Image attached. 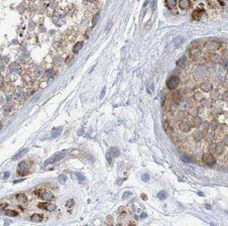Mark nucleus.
<instances>
[{
	"label": "nucleus",
	"instance_id": "obj_1",
	"mask_svg": "<svg viewBox=\"0 0 228 226\" xmlns=\"http://www.w3.org/2000/svg\"><path fill=\"white\" fill-rule=\"evenodd\" d=\"M179 84H180V79H179V77H177V76L171 77V78L168 80V82H167V86H168L169 89H171V90L176 89V88L178 87Z\"/></svg>",
	"mask_w": 228,
	"mask_h": 226
},
{
	"label": "nucleus",
	"instance_id": "obj_2",
	"mask_svg": "<svg viewBox=\"0 0 228 226\" xmlns=\"http://www.w3.org/2000/svg\"><path fill=\"white\" fill-rule=\"evenodd\" d=\"M119 154H120V152H119V149H118L117 147H115V146L110 147L109 150L107 152V160H108L109 162H111V159H112L113 158L119 157Z\"/></svg>",
	"mask_w": 228,
	"mask_h": 226
},
{
	"label": "nucleus",
	"instance_id": "obj_3",
	"mask_svg": "<svg viewBox=\"0 0 228 226\" xmlns=\"http://www.w3.org/2000/svg\"><path fill=\"white\" fill-rule=\"evenodd\" d=\"M27 170H28V162L26 160L20 161L18 165V173L21 176H25L27 174Z\"/></svg>",
	"mask_w": 228,
	"mask_h": 226
},
{
	"label": "nucleus",
	"instance_id": "obj_4",
	"mask_svg": "<svg viewBox=\"0 0 228 226\" xmlns=\"http://www.w3.org/2000/svg\"><path fill=\"white\" fill-rule=\"evenodd\" d=\"M65 156H66V153H65V152H64V153H59V154H57L56 156H54L53 158H50L46 159V162L44 164V166H46V165H48V164H52V162L59 161L60 159H62V158H64Z\"/></svg>",
	"mask_w": 228,
	"mask_h": 226
},
{
	"label": "nucleus",
	"instance_id": "obj_5",
	"mask_svg": "<svg viewBox=\"0 0 228 226\" xmlns=\"http://www.w3.org/2000/svg\"><path fill=\"white\" fill-rule=\"evenodd\" d=\"M202 159H203V161L208 166H213L215 162H216L215 158H213V156L210 154H204L203 157H202Z\"/></svg>",
	"mask_w": 228,
	"mask_h": 226
},
{
	"label": "nucleus",
	"instance_id": "obj_6",
	"mask_svg": "<svg viewBox=\"0 0 228 226\" xmlns=\"http://www.w3.org/2000/svg\"><path fill=\"white\" fill-rule=\"evenodd\" d=\"M192 16H193V19L199 20V19H201L203 16H206V12H205L203 9H196V10H194Z\"/></svg>",
	"mask_w": 228,
	"mask_h": 226
},
{
	"label": "nucleus",
	"instance_id": "obj_7",
	"mask_svg": "<svg viewBox=\"0 0 228 226\" xmlns=\"http://www.w3.org/2000/svg\"><path fill=\"white\" fill-rule=\"evenodd\" d=\"M39 206L41 208L46 210V211H54V210H56V205L52 204V203H48V202H46V203H41Z\"/></svg>",
	"mask_w": 228,
	"mask_h": 226
},
{
	"label": "nucleus",
	"instance_id": "obj_8",
	"mask_svg": "<svg viewBox=\"0 0 228 226\" xmlns=\"http://www.w3.org/2000/svg\"><path fill=\"white\" fill-rule=\"evenodd\" d=\"M179 128L181 129V131H183V132H187V131H189V130H190L191 126H190L189 122H187V121H182V122L179 124Z\"/></svg>",
	"mask_w": 228,
	"mask_h": 226
},
{
	"label": "nucleus",
	"instance_id": "obj_9",
	"mask_svg": "<svg viewBox=\"0 0 228 226\" xmlns=\"http://www.w3.org/2000/svg\"><path fill=\"white\" fill-rule=\"evenodd\" d=\"M40 197L45 201H49L53 199V194L50 192H42L40 194Z\"/></svg>",
	"mask_w": 228,
	"mask_h": 226
},
{
	"label": "nucleus",
	"instance_id": "obj_10",
	"mask_svg": "<svg viewBox=\"0 0 228 226\" xmlns=\"http://www.w3.org/2000/svg\"><path fill=\"white\" fill-rule=\"evenodd\" d=\"M184 42H185V39L183 36H181V35H179V36H177L176 39L173 41V43H174V45L178 47V46H180L181 45H183L184 44Z\"/></svg>",
	"mask_w": 228,
	"mask_h": 226
},
{
	"label": "nucleus",
	"instance_id": "obj_11",
	"mask_svg": "<svg viewBox=\"0 0 228 226\" xmlns=\"http://www.w3.org/2000/svg\"><path fill=\"white\" fill-rule=\"evenodd\" d=\"M201 89L203 91H205V92H209L212 89V84L209 83V82H204L203 84L201 85Z\"/></svg>",
	"mask_w": 228,
	"mask_h": 226
},
{
	"label": "nucleus",
	"instance_id": "obj_12",
	"mask_svg": "<svg viewBox=\"0 0 228 226\" xmlns=\"http://www.w3.org/2000/svg\"><path fill=\"white\" fill-rule=\"evenodd\" d=\"M179 6L182 9H187L190 6V0H180L179 2Z\"/></svg>",
	"mask_w": 228,
	"mask_h": 226
},
{
	"label": "nucleus",
	"instance_id": "obj_13",
	"mask_svg": "<svg viewBox=\"0 0 228 226\" xmlns=\"http://www.w3.org/2000/svg\"><path fill=\"white\" fill-rule=\"evenodd\" d=\"M193 137H194L195 140L199 141V140H201L202 138H203V133H202L200 130H196L194 132V134H193Z\"/></svg>",
	"mask_w": 228,
	"mask_h": 226
},
{
	"label": "nucleus",
	"instance_id": "obj_14",
	"mask_svg": "<svg viewBox=\"0 0 228 226\" xmlns=\"http://www.w3.org/2000/svg\"><path fill=\"white\" fill-rule=\"evenodd\" d=\"M43 218H44V216H43V215H40V214H33V215L31 216V218H30V220H31L32 222H41V221H43Z\"/></svg>",
	"mask_w": 228,
	"mask_h": 226
},
{
	"label": "nucleus",
	"instance_id": "obj_15",
	"mask_svg": "<svg viewBox=\"0 0 228 226\" xmlns=\"http://www.w3.org/2000/svg\"><path fill=\"white\" fill-rule=\"evenodd\" d=\"M16 199H17V201H19V202H21V203H26L27 202V197L25 196L24 194H17Z\"/></svg>",
	"mask_w": 228,
	"mask_h": 226
},
{
	"label": "nucleus",
	"instance_id": "obj_16",
	"mask_svg": "<svg viewBox=\"0 0 228 226\" xmlns=\"http://www.w3.org/2000/svg\"><path fill=\"white\" fill-rule=\"evenodd\" d=\"M219 47V44L215 43V42H209L207 44V48L209 49H217Z\"/></svg>",
	"mask_w": 228,
	"mask_h": 226
},
{
	"label": "nucleus",
	"instance_id": "obj_17",
	"mask_svg": "<svg viewBox=\"0 0 228 226\" xmlns=\"http://www.w3.org/2000/svg\"><path fill=\"white\" fill-rule=\"evenodd\" d=\"M62 130H63V127H62V126H61V127L55 128V129L53 130V132H52V137H53V138H56V137H58V136L60 135V133L62 132Z\"/></svg>",
	"mask_w": 228,
	"mask_h": 226
},
{
	"label": "nucleus",
	"instance_id": "obj_18",
	"mask_svg": "<svg viewBox=\"0 0 228 226\" xmlns=\"http://www.w3.org/2000/svg\"><path fill=\"white\" fill-rule=\"evenodd\" d=\"M73 176H74V177H76V179H77V180H78L80 183L84 182V180H85V177H84V176H83L81 173H79V172L73 173Z\"/></svg>",
	"mask_w": 228,
	"mask_h": 226
},
{
	"label": "nucleus",
	"instance_id": "obj_19",
	"mask_svg": "<svg viewBox=\"0 0 228 226\" xmlns=\"http://www.w3.org/2000/svg\"><path fill=\"white\" fill-rule=\"evenodd\" d=\"M190 53H191V56H192V57L196 58V57H198V56L200 55V49H199L198 47H192L191 51H190Z\"/></svg>",
	"mask_w": 228,
	"mask_h": 226
},
{
	"label": "nucleus",
	"instance_id": "obj_20",
	"mask_svg": "<svg viewBox=\"0 0 228 226\" xmlns=\"http://www.w3.org/2000/svg\"><path fill=\"white\" fill-rule=\"evenodd\" d=\"M82 46H83V42H79V43H77L75 45H74V48H73V51H74V53H76L77 54L80 49L82 48Z\"/></svg>",
	"mask_w": 228,
	"mask_h": 226
},
{
	"label": "nucleus",
	"instance_id": "obj_21",
	"mask_svg": "<svg viewBox=\"0 0 228 226\" xmlns=\"http://www.w3.org/2000/svg\"><path fill=\"white\" fill-rule=\"evenodd\" d=\"M224 152V145L223 144H217L216 145V148H215V153H216L217 155H220Z\"/></svg>",
	"mask_w": 228,
	"mask_h": 226
},
{
	"label": "nucleus",
	"instance_id": "obj_22",
	"mask_svg": "<svg viewBox=\"0 0 228 226\" xmlns=\"http://www.w3.org/2000/svg\"><path fill=\"white\" fill-rule=\"evenodd\" d=\"M25 153H27V149H26V148H25V149H22L21 152H19V153H18L16 156H14L13 158H12V159H13V160H16V159H18L19 158H21L22 156H24V155H25Z\"/></svg>",
	"mask_w": 228,
	"mask_h": 226
},
{
	"label": "nucleus",
	"instance_id": "obj_23",
	"mask_svg": "<svg viewBox=\"0 0 228 226\" xmlns=\"http://www.w3.org/2000/svg\"><path fill=\"white\" fill-rule=\"evenodd\" d=\"M166 4L169 8H174L177 5V1L176 0H166Z\"/></svg>",
	"mask_w": 228,
	"mask_h": 226
},
{
	"label": "nucleus",
	"instance_id": "obj_24",
	"mask_svg": "<svg viewBox=\"0 0 228 226\" xmlns=\"http://www.w3.org/2000/svg\"><path fill=\"white\" fill-rule=\"evenodd\" d=\"M186 61H187V58L186 57H182L181 59H179L177 61V65L178 66H184L186 64Z\"/></svg>",
	"mask_w": 228,
	"mask_h": 226
},
{
	"label": "nucleus",
	"instance_id": "obj_25",
	"mask_svg": "<svg viewBox=\"0 0 228 226\" xmlns=\"http://www.w3.org/2000/svg\"><path fill=\"white\" fill-rule=\"evenodd\" d=\"M218 127V122L216 120H212L211 123H210V129L211 130H215Z\"/></svg>",
	"mask_w": 228,
	"mask_h": 226
},
{
	"label": "nucleus",
	"instance_id": "obj_26",
	"mask_svg": "<svg viewBox=\"0 0 228 226\" xmlns=\"http://www.w3.org/2000/svg\"><path fill=\"white\" fill-rule=\"evenodd\" d=\"M167 196H168V194H167L166 191H160V192L158 194V197H159L160 200H164V199L167 198Z\"/></svg>",
	"mask_w": 228,
	"mask_h": 226
},
{
	"label": "nucleus",
	"instance_id": "obj_27",
	"mask_svg": "<svg viewBox=\"0 0 228 226\" xmlns=\"http://www.w3.org/2000/svg\"><path fill=\"white\" fill-rule=\"evenodd\" d=\"M193 123H194V126H195V127H199L200 125L202 124V121H201V119H200L199 117H196V118H194Z\"/></svg>",
	"mask_w": 228,
	"mask_h": 226
},
{
	"label": "nucleus",
	"instance_id": "obj_28",
	"mask_svg": "<svg viewBox=\"0 0 228 226\" xmlns=\"http://www.w3.org/2000/svg\"><path fill=\"white\" fill-rule=\"evenodd\" d=\"M67 179H68V178H67V176H66V175H60V176H59V178H58L59 182H60V183H63V184L66 183Z\"/></svg>",
	"mask_w": 228,
	"mask_h": 226
},
{
	"label": "nucleus",
	"instance_id": "obj_29",
	"mask_svg": "<svg viewBox=\"0 0 228 226\" xmlns=\"http://www.w3.org/2000/svg\"><path fill=\"white\" fill-rule=\"evenodd\" d=\"M22 95H23L22 90L18 88V89L15 91V95H14V96H15V98H16V99H19V98H21V97H22Z\"/></svg>",
	"mask_w": 228,
	"mask_h": 226
},
{
	"label": "nucleus",
	"instance_id": "obj_30",
	"mask_svg": "<svg viewBox=\"0 0 228 226\" xmlns=\"http://www.w3.org/2000/svg\"><path fill=\"white\" fill-rule=\"evenodd\" d=\"M5 214L8 216H16L17 215V212L15 211H10V210H6L5 211Z\"/></svg>",
	"mask_w": 228,
	"mask_h": 226
},
{
	"label": "nucleus",
	"instance_id": "obj_31",
	"mask_svg": "<svg viewBox=\"0 0 228 226\" xmlns=\"http://www.w3.org/2000/svg\"><path fill=\"white\" fill-rule=\"evenodd\" d=\"M99 17H100V13H99V12H98V13L94 16V18H93V20H92V25L94 26L95 25V24L97 23V21H98V19H99Z\"/></svg>",
	"mask_w": 228,
	"mask_h": 226
},
{
	"label": "nucleus",
	"instance_id": "obj_32",
	"mask_svg": "<svg viewBox=\"0 0 228 226\" xmlns=\"http://www.w3.org/2000/svg\"><path fill=\"white\" fill-rule=\"evenodd\" d=\"M73 205H74V200L73 199H70L69 201H67V203H66V207L67 208H71Z\"/></svg>",
	"mask_w": 228,
	"mask_h": 226
},
{
	"label": "nucleus",
	"instance_id": "obj_33",
	"mask_svg": "<svg viewBox=\"0 0 228 226\" xmlns=\"http://www.w3.org/2000/svg\"><path fill=\"white\" fill-rule=\"evenodd\" d=\"M212 61L215 62V63H219L220 62V57L218 55H214V56H212Z\"/></svg>",
	"mask_w": 228,
	"mask_h": 226
},
{
	"label": "nucleus",
	"instance_id": "obj_34",
	"mask_svg": "<svg viewBox=\"0 0 228 226\" xmlns=\"http://www.w3.org/2000/svg\"><path fill=\"white\" fill-rule=\"evenodd\" d=\"M222 66H223V68H224V69L228 70V60H227V59L223 60V62H222Z\"/></svg>",
	"mask_w": 228,
	"mask_h": 226
},
{
	"label": "nucleus",
	"instance_id": "obj_35",
	"mask_svg": "<svg viewBox=\"0 0 228 226\" xmlns=\"http://www.w3.org/2000/svg\"><path fill=\"white\" fill-rule=\"evenodd\" d=\"M131 195H132V193H131V192H125V193H124V195H123V199H124V200L128 199Z\"/></svg>",
	"mask_w": 228,
	"mask_h": 226
},
{
	"label": "nucleus",
	"instance_id": "obj_36",
	"mask_svg": "<svg viewBox=\"0 0 228 226\" xmlns=\"http://www.w3.org/2000/svg\"><path fill=\"white\" fill-rule=\"evenodd\" d=\"M181 158H182L183 161H185V162H191V158H188V157H186V156H183Z\"/></svg>",
	"mask_w": 228,
	"mask_h": 226
},
{
	"label": "nucleus",
	"instance_id": "obj_37",
	"mask_svg": "<svg viewBox=\"0 0 228 226\" xmlns=\"http://www.w3.org/2000/svg\"><path fill=\"white\" fill-rule=\"evenodd\" d=\"M148 180H149V176H148L147 174H143V175H142V181L147 182Z\"/></svg>",
	"mask_w": 228,
	"mask_h": 226
},
{
	"label": "nucleus",
	"instance_id": "obj_38",
	"mask_svg": "<svg viewBox=\"0 0 228 226\" xmlns=\"http://www.w3.org/2000/svg\"><path fill=\"white\" fill-rule=\"evenodd\" d=\"M223 142H224V144H225V145H228V135H226V136L224 137Z\"/></svg>",
	"mask_w": 228,
	"mask_h": 226
},
{
	"label": "nucleus",
	"instance_id": "obj_39",
	"mask_svg": "<svg viewBox=\"0 0 228 226\" xmlns=\"http://www.w3.org/2000/svg\"><path fill=\"white\" fill-rule=\"evenodd\" d=\"M73 58H74V57H72V56H71V57H70L69 59H67V60H66V63H67V64H68V65L70 64V63H71V62H72V60H73Z\"/></svg>",
	"mask_w": 228,
	"mask_h": 226
},
{
	"label": "nucleus",
	"instance_id": "obj_40",
	"mask_svg": "<svg viewBox=\"0 0 228 226\" xmlns=\"http://www.w3.org/2000/svg\"><path fill=\"white\" fill-rule=\"evenodd\" d=\"M105 89H106V88H103V90H102V93H101V97H100V98H103V96H104V94H105Z\"/></svg>",
	"mask_w": 228,
	"mask_h": 226
},
{
	"label": "nucleus",
	"instance_id": "obj_41",
	"mask_svg": "<svg viewBox=\"0 0 228 226\" xmlns=\"http://www.w3.org/2000/svg\"><path fill=\"white\" fill-rule=\"evenodd\" d=\"M156 4H157V2H156V1H154L153 6H151V9H153V10H155V9H156Z\"/></svg>",
	"mask_w": 228,
	"mask_h": 226
},
{
	"label": "nucleus",
	"instance_id": "obj_42",
	"mask_svg": "<svg viewBox=\"0 0 228 226\" xmlns=\"http://www.w3.org/2000/svg\"><path fill=\"white\" fill-rule=\"evenodd\" d=\"M146 217V214H145V213H142V214L140 215V219H144Z\"/></svg>",
	"mask_w": 228,
	"mask_h": 226
},
{
	"label": "nucleus",
	"instance_id": "obj_43",
	"mask_svg": "<svg viewBox=\"0 0 228 226\" xmlns=\"http://www.w3.org/2000/svg\"><path fill=\"white\" fill-rule=\"evenodd\" d=\"M8 176H9V173H8V172H6V173L4 174V179H6V178H8Z\"/></svg>",
	"mask_w": 228,
	"mask_h": 226
},
{
	"label": "nucleus",
	"instance_id": "obj_44",
	"mask_svg": "<svg viewBox=\"0 0 228 226\" xmlns=\"http://www.w3.org/2000/svg\"><path fill=\"white\" fill-rule=\"evenodd\" d=\"M23 181V179H20V180H16V181H14V184H17V183H20V182H22Z\"/></svg>",
	"mask_w": 228,
	"mask_h": 226
},
{
	"label": "nucleus",
	"instance_id": "obj_45",
	"mask_svg": "<svg viewBox=\"0 0 228 226\" xmlns=\"http://www.w3.org/2000/svg\"><path fill=\"white\" fill-rule=\"evenodd\" d=\"M208 139H209V140L212 139V134H209V135H208Z\"/></svg>",
	"mask_w": 228,
	"mask_h": 226
},
{
	"label": "nucleus",
	"instance_id": "obj_46",
	"mask_svg": "<svg viewBox=\"0 0 228 226\" xmlns=\"http://www.w3.org/2000/svg\"><path fill=\"white\" fill-rule=\"evenodd\" d=\"M206 208H207V209H209V210H210V209H211V206H210V205H208V204H207V205H206Z\"/></svg>",
	"mask_w": 228,
	"mask_h": 226
},
{
	"label": "nucleus",
	"instance_id": "obj_47",
	"mask_svg": "<svg viewBox=\"0 0 228 226\" xmlns=\"http://www.w3.org/2000/svg\"><path fill=\"white\" fill-rule=\"evenodd\" d=\"M142 198L145 200V199H146V196H145V195H142Z\"/></svg>",
	"mask_w": 228,
	"mask_h": 226
}]
</instances>
